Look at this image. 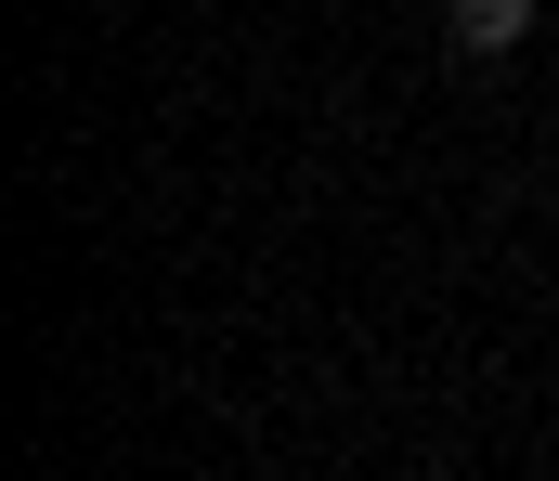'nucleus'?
I'll list each match as a JSON object with an SVG mask.
<instances>
[{
  "label": "nucleus",
  "mask_w": 559,
  "mask_h": 481,
  "mask_svg": "<svg viewBox=\"0 0 559 481\" xmlns=\"http://www.w3.org/2000/svg\"><path fill=\"white\" fill-rule=\"evenodd\" d=\"M442 39H455L468 65H508V52L534 39V0H455V13H442Z\"/></svg>",
  "instance_id": "obj_1"
}]
</instances>
